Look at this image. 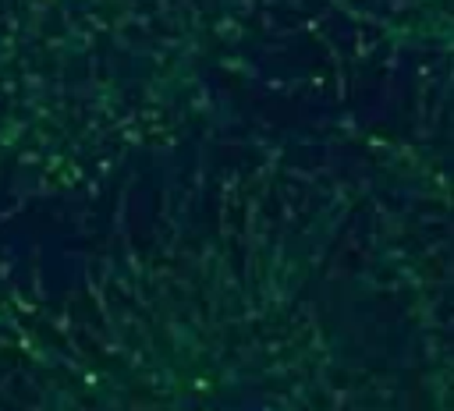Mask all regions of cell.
I'll return each instance as SVG.
<instances>
[{"label":"cell","mask_w":454,"mask_h":411,"mask_svg":"<svg viewBox=\"0 0 454 411\" xmlns=\"http://www.w3.org/2000/svg\"><path fill=\"white\" fill-rule=\"evenodd\" d=\"M99 287L4 308L0 411H447L426 326L348 223L227 227ZM419 322V319H415Z\"/></svg>","instance_id":"obj_1"}]
</instances>
